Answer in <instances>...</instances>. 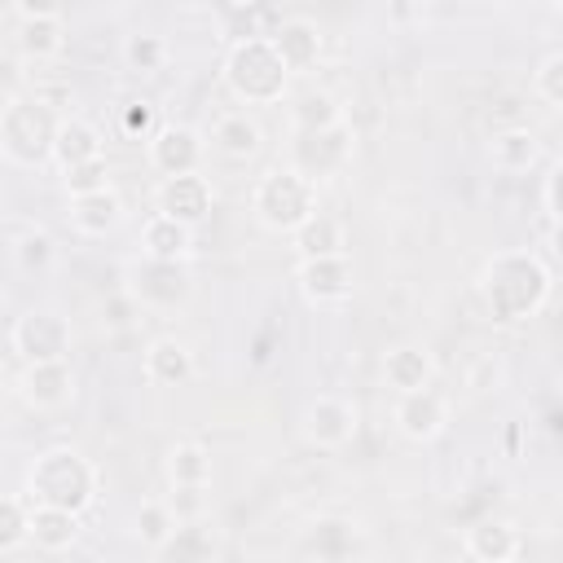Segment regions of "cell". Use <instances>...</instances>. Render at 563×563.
I'll use <instances>...</instances> for the list:
<instances>
[{
    "label": "cell",
    "mask_w": 563,
    "mask_h": 563,
    "mask_svg": "<svg viewBox=\"0 0 563 563\" xmlns=\"http://www.w3.org/2000/svg\"><path fill=\"white\" fill-rule=\"evenodd\" d=\"M97 466L70 449V444H57V449H44L31 471H26V501L35 506H62V510H75L84 515L92 501H97Z\"/></svg>",
    "instance_id": "3"
},
{
    "label": "cell",
    "mask_w": 563,
    "mask_h": 563,
    "mask_svg": "<svg viewBox=\"0 0 563 563\" xmlns=\"http://www.w3.org/2000/svg\"><path fill=\"white\" fill-rule=\"evenodd\" d=\"M295 286H299V295H303L312 308H339V303H347L352 290H356V273H352L347 251L299 260V264H295Z\"/></svg>",
    "instance_id": "9"
},
{
    "label": "cell",
    "mask_w": 563,
    "mask_h": 563,
    "mask_svg": "<svg viewBox=\"0 0 563 563\" xmlns=\"http://www.w3.org/2000/svg\"><path fill=\"white\" fill-rule=\"evenodd\" d=\"M559 163L541 176V211H545V220H550V233H554V224H559Z\"/></svg>",
    "instance_id": "39"
},
{
    "label": "cell",
    "mask_w": 563,
    "mask_h": 563,
    "mask_svg": "<svg viewBox=\"0 0 563 563\" xmlns=\"http://www.w3.org/2000/svg\"><path fill=\"white\" fill-rule=\"evenodd\" d=\"M334 119H343V106L321 88L317 92H299L295 106H290V128H325Z\"/></svg>",
    "instance_id": "31"
},
{
    "label": "cell",
    "mask_w": 563,
    "mask_h": 563,
    "mask_svg": "<svg viewBox=\"0 0 563 563\" xmlns=\"http://www.w3.org/2000/svg\"><path fill=\"white\" fill-rule=\"evenodd\" d=\"M123 57H128L132 70H158L167 62V44L158 35H128Z\"/></svg>",
    "instance_id": "36"
},
{
    "label": "cell",
    "mask_w": 563,
    "mask_h": 563,
    "mask_svg": "<svg viewBox=\"0 0 563 563\" xmlns=\"http://www.w3.org/2000/svg\"><path fill=\"white\" fill-rule=\"evenodd\" d=\"M154 128H158V114H154L150 101H128V106L119 110V132H123L128 141H150Z\"/></svg>",
    "instance_id": "37"
},
{
    "label": "cell",
    "mask_w": 563,
    "mask_h": 563,
    "mask_svg": "<svg viewBox=\"0 0 563 563\" xmlns=\"http://www.w3.org/2000/svg\"><path fill=\"white\" fill-rule=\"evenodd\" d=\"M141 374H145V383H154V387H185V383L194 378V352H189L180 339L163 334V339H154V343L145 347Z\"/></svg>",
    "instance_id": "19"
},
{
    "label": "cell",
    "mask_w": 563,
    "mask_h": 563,
    "mask_svg": "<svg viewBox=\"0 0 563 563\" xmlns=\"http://www.w3.org/2000/svg\"><path fill=\"white\" fill-rule=\"evenodd\" d=\"M431 378H435V361H431V352L422 343H396V347H387V356H383V383L391 391H409V387H422Z\"/></svg>",
    "instance_id": "23"
},
{
    "label": "cell",
    "mask_w": 563,
    "mask_h": 563,
    "mask_svg": "<svg viewBox=\"0 0 563 563\" xmlns=\"http://www.w3.org/2000/svg\"><path fill=\"white\" fill-rule=\"evenodd\" d=\"M18 18H62L66 0H13Z\"/></svg>",
    "instance_id": "40"
},
{
    "label": "cell",
    "mask_w": 563,
    "mask_h": 563,
    "mask_svg": "<svg viewBox=\"0 0 563 563\" xmlns=\"http://www.w3.org/2000/svg\"><path fill=\"white\" fill-rule=\"evenodd\" d=\"M391 422L396 431L409 440V444H431L444 435L449 427V396L431 383L422 387H409V391H396V405H391Z\"/></svg>",
    "instance_id": "10"
},
{
    "label": "cell",
    "mask_w": 563,
    "mask_h": 563,
    "mask_svg": "<svg viewBox=\"0 0 563 563\" xmlns=\"http://www.w3.org/2000/svg\"><path fill=\"white\" fill-rule=\"evenodd\" d=\"M119 220H123V198H119L114 185L70 198V224H75V233H84V238H106V233L119 229Z\"/></svg>",
    "instance_id": "18"
},
{
    "label": "cell",
    "mask_w": 563,
    "mask_h": 563,
    "mask_svg": "<svg viewBox=\"0 0 563 563\" xmlns=\"http://www.w3.org/2000/svg\"><path fill=\"white\" fill-rule=\"evenodd\" d=\"M352 158H356V128L347 123V114L325 128H290L286 167H295L312 185L343 176L352 167Z\"/></svg>",
    "instance_id": "6"
},
{
    "label": "cell",
    "mask_w": 563,
    "mask_h": 563,
    "mask_svg": "<svg viewBox=\"0 0 563 563\" xmlns=\"http://www.w3.org/2000/svg\"><path fill=\"white\" fill-rule=\"evenodd\" d=\"M290 242H295L299 260H308V255H339V251H347V229H343L339 216H330V211L317 207V211L290 233Z\"/></svg>",
    "instance_id": "27"
},
{
    "label": "cell",
    "mask_w": 563,
    "mask_h": 563,
    "mask_svg": "<svg viewBox=\"0 0 563 563\" xmlns=\"http://www.w3.org/2000/svg\"><path fill=\"white\" fill-rule=\"evenodd\" d=\"M57 106L40 101L35 92L9 97L0 106V154L13 167H44L53 163V136H57Z\"/></svg>",
    "instance_id": "4"
},
{
    "label": "cell",
    "mask_w": 563,
    "mask_h": 563,
    "mask_svg": "<svg viewBox=\"0 0 563 563\" xmlns=\"http://www.w3.org/2000/svg\"><path fill=\"white\" fill-rule=\"evenodd\" d=\"M172 528H176V515H172L167 501H154V497H150V501H141L136 515H132V537H136L150 554L172 537Z\"/></svg>",
    "instance_id": "30"
},
{
    "label": "cell",
    "mask_w": 563,
    "mask_h": 563,
    "mask_svg": "<svg viewBox=\"0 0 563 563\" xmlns=\"http://www.w3.org/2000/svg\"><path fill=\"white\" fill-rule=\"evenodd\" d=\"M532 92H537L550 110L563 106V53H559V48L537 62V70H532Z\"/></svg>",
    "instance_id": "33"
},
{
    "label": "cell",
    "mask_w": 563,
    "mask_h": 563,
    "mask_svg": "<svg viewBox=\"0 0 563 563\" xmlns=\"http://www.w3.org/2000/svg\"><path fill=\"white\" fill-rule=\"evenodd\" d=\"M66 48V22L62 18H18V53L35 66L62 57Z\"/></svg>",
    "instance_id": "28"
},
{
    "label": "cell",
    "mask_w": 563,
    "mask_h": 563,
    "mask_svg": "<svg viewBox=\"0 0 563 563\" xmlns=\"http://www.w3.org/2000/svg\"><path fill=\"white\" fill-rule=\"evenodd\" d=\"M53 255H57V246H53V238H48L44 229H26V233L18 238V264H22L26 273H44V268L53 264Z\"/></svg>",
    "instance_id": "35"
},
{
    "label": "cell",
    "mask_w": 563,
    "mask_h": 563,
    "mask_svg": "<svg viewBox=\"0 0 563 563\" xmlns=\"http://www.w3.org/2000/svg\"><path fill=\"white\" fill-rule=\"evenodd\" d=\"M101 154H106V141H101L97 123L75 119V114L57 123V136H53V163H57V172H66L75 163H88V158H101Z\"/></svg>",
    "instance_id": "21"
},
{
    "label": "cell",
    "mask_w": 563,
    "mask_h": 563,
    "mask_svg": "<svg viewBox=\"0 0 563 563\" xmlns=\"http://www.w3.org/2000/svg\"><path fill=\"white\" fill-rule=\"evenodd\" d=\"M207 488L211 484H172V497H167L172 515L176 519H202L207 515Z\"/></svg>",
    "instance_id": "38"
},
{
    "label": "cell",
    "mask_w": 563,
    "mask_h": 563,
    "mask_svg": "<svg viewBox=\"0 0 563 563\" xmlns=\"http://www.w3.org/2000/svg\"><path fill=\"white\" fill-rule=\"evenodd\" d=\"M141 255H154V260H194V229L154 211L145 224H141Z\"/></svg>",
    "instance_id": "22"
},
{
    "label": "cell",
    "mask_w": 563,
    "mask_h": 563,
    "mask_svg": "<svg viewBox=\"0 0 563 563\" xmlns=\"http://www.w3.org/2000/svg\"><path fill=\"white\" fill-rule=\"evenodd\" d=\"M462 550L479 563H510L519 554V532L506 519H479L475 528H466Z\"/></svg>",
    "instance_id": "26"
},
{
    "label": "cell",
    "mask_w": 563,
    "mask_h": 563,
    "mask_svg": "<svg viewBox=\"0 0 563 563\" xmlns=\"http://www.w3.org/2000/svg\"><path fill=\"white\" fill-rule=\"evenodd\" d=\"M537 158H541V141H537L532 128H501L488 141V163L506 176H519V172L537 167Z\"/></svg>",
    "instance_id": "25"
},
{
    "label": "cell",
    "mask_w": 563,
    "mask_h": 563,
    "mask_svg": "<svg viewBox=\"0 0 563 563\" xmlns=\"http://www.w3.org/2000/svg\"><path fill=\"white\" fill-rule=\"evenodd\" d=\"M13 352L22 356V365L31 361H66L70 356V321L57 312V308H26L18 321H13Z\"/></svg>",
    "instance_id": "8"
},
{
    "label": "cell",
    "mask_w": 563,
    "mask_h": 563,
    "mask_svg": "<svg viewBox=\"0 0 563 563\" xmlns=\"http://www.w3.org/2000/svg\"><path fill=\"white\" fill-rule=\"evenodd\" d=\"M136 308L145 312H176L189 303L194 295V273H189V260H154V255H141L132 268H128V286H123Z\"/></svg>",
    "instance_id": "7"
},
{
    "label": "cell",
    "mask_w": 563,
    "mask_h": 563,
    "mask_svg": "<svg viewBox=\"0 0 563 563\" xmlns=\"http://www.w3.org/2000/svg\"><path fill=\"white\" fill-rule=\"evenodd\" d=\"M356 519L347 515H317L303 532V554H317V559H347L356 550Z\"/></svg>",
    "instance_id": "24"
},
{
    "label": "cell",
    "mask_w": 563,
    "mask_h": 563,
    "mask_svg": "<svg viewBox=\"0 0 563 563\" xmlns=\"http://www.w3.org/2000/svg\"><path fill=\"white\" fill-rule=\"evenodd\" d=\"M18 396L40 409V413H53L62 405H70L75 396V369H70V356L66 361H31L22 365L18 374Z\"/></svg>",
    "instance_id": "13"
},
{
    "label": "cell",
    "mask_w": 563,
    "mask_h": 563,
    "mask_svg": "<svg viewBox=\"0 0 563 563\" xmlns=\"http://www.w3.org/2000/svg\"><path fill=\"white\" fill-rule=\"evenodd\" d=\"M216 554H220V541L202 519H176L172 537L154 550V559L163 563H211Z\"/></svg>",
    "instance_id": "20"
},
{
    "label": "cell",
    "mask_w": 563,
    "mask_h": 563,
    "mask_svg": "<svg viewBox=\"0 0 563 563\" xmlns=\"http://www.w3.org/2000/svg\"><path fill=\"white\" fill-rule=\"evenodd\" d=\"M216 207V189L202 172H185V176H163L158 189H154V211L198 229Z\"/></svg>",
    "instance_id": "12"
},
{
    "label": "cell",
    "mask_w": 563,
    "mask_h": 563,
    "mask_svg": "<svg viewBox=\"0 0 563 563\" xmlns=\"http://www.w3.org/2000/svg\"><path fill=\"white\" fill-rule=\"evenodd\" d=\"M26 515H31L26 497H4L0 493V554H13V550L26 545Z\"/></svg>",
    "instance_id": "32"
},
{
    "label": "cell",
    "mask_w": 563,
    "mask_h": 563,
    "mask_svg": "<svg viewBox=\"0 0 563 563\" xmlns=\"http://www.w3.org/2000/svg\"><path fill=\"white\" fill-rule=\"evenodd\" d=\"M207 158V136L189 123H158L145 141V163L158 176H185V172H202Z\"/></svg>",
    "instance_id": "11"
},
{
    "label": "cell",
    "mask_w": 563,
    "mask_h": 563,
    "mask_svg": "<svg viewBox=\"0 0 563 563\" xmlns=\"http://www.w3.org/2000/svg\"><path fill=\"white\" fill-rule=\"evenodd\" d=\"M475 290H479L484 312L497 325H519L550 303L554 273L532 246H506V251H493L484 260Z\"/></svg>",
    "instance_id": "1"
},
{
    "label": "cell",
    "mask_w": 563,
    "mask_h": 563,
    "mask_svg": "<svg viewBox=\"0 0 563 563\" xmlns=\"http://www.w3.org/2000/svg\"><path fill=\"white\" fill-rule=\"evenodd\" d=\"M356 427H361V413L343 396H330L325 391V396H312L308 409H303V435L317 449H343L356 435Z\"/></svg>",
    "instance_id": "14"
},
{
    "label": "cell",
    "mask_w": 563,
    "mask_h": 563,
    "mask_svg": "<svg viewBox=\"0 0 563 563\" xmlns=\"http://www.w3.org/2000/svg\"><path fill=\"white\" fill-rule=\"evenodd\" d=\"M317 211V185L295 167H268L251 189V216L268 233H295Z\"/></svg>",
    "instance_id": "5"
},
{
    "label": "cell",
    "mask_w": 563,
    "mask_h": 563,
    "mask_svg": "<svg viewBox=\"0 0 563 563\" xmlns=\"http://www.w3.org/2000/svg\"><path fill=\"white\" fill-rule=\"evenodd\" d=\"M260 145H264V128H260V119L246 114V110H229V114H220L216 128H211V150H216L220 158H229V163L255 158Z\"/></svg>",
    "instance_id": "17"
},
{
    "label": "cell",
    "mask_w": 563,
    "mask_h": 563,
    "mask_svg": "<svg viewBox=\"0 0 563 563\" xmlns=\"http://www.w3.org/2000/svg\"><path fill=\"white\" fill-rule=\"evenodd\" d=\"M268 44L277 48V57H282V66L290 75H308L321 62V53H325V35H321V26L312 18H286V22H277V31L268 35Z\"/></svg>",
    "instance_id": "15"
},
{
    "label": "cell",
    "mask_w": 563,
    "mask_h": 563,
    "mask_svg": "<svg viewBox=\"0 0 563 563\" xmlns=\"http://www.w3.org/2000/svg\"><path fill=\"white\" fill-rule=\"evenodd\" d=\"M106 185H110V163H106V154H101V158H88V163H75V167L62 172V189H66V198H75V194H92V189H106Z\"/></svg>",
    "instance_id": "34"
},
{
    "label": "cell",
    "mask_w": 563,
    "mask_h": 563,
    "mask_svg": "<svg viewBox=\"0 0 563 563\" xmlns=\"http://www.w3.org/2000/svg\"><path fill=\"white\" fill-rule=\"evenodd\" d=\"M211 449L198 440H180L167 449V479L172 484H211Z\"/></svg>",
    "instance_id": "29"
},
{
    "label": "cell",
    "mask_w": 563,
    "mask_h": 563,
    "mask_svg": "<svg viewBox=\"0 0 563 563\" xmlns=\"http://www.w3.org/2000/svg\"><path fill=\"white\" fill-rule=\"evenodd\" d=\"M84 523L75 510H62V506H35L31 501V515H26V541L44 554H62L79 541Z\"/></svg>",
    "instance_id": "16"
},
{
    "label": "cell",
    "mask_w": 563,
    "mask_h": 563,
    "mask_svg": "<svg viewBox=\"0 0 563 563\" xmlns=\"http://www.w3.org/2000/svg\"><path fill=\"white\" fill-rule=\"evenodd\" d=\"M224 4H233V9H251V4H260V0H224Z\"/></svg>",
    "instance_id": "41"
},
{
    "label": "cell",
    "mask_w": 563,
    "mask_h": 563,
    "mask_svg": "<svg viewBox=\"0 0 563 563\" xmlns=\"http://www.w3.org/2000/svg\"><path fill=\"white\" fill-rule=\"evenodd\" d=\"M220 84L238 106H277L290 92V70L282 66L268 35H246L224 53Z\"/></svg>",
    "instance_id": "2"
}]
</instances>
